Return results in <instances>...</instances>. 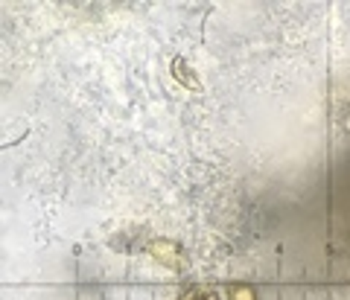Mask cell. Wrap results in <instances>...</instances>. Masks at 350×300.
I'll list each match as a JSON object with an SVG mask.
<instances>
[{
	"mask_svg": "<svg viewBox=\"0 0 350 300\" xmlns=\"http://www.w3.org/2000/svg\"><path fill=\"white\" fill-rule=\"evenodd\" d=\"M228 297H231V300H260L257 288L248 286V283H234L231 288H228Z\"/></svg>",
	"mask_w": 350,
	"mask_h": 300,
	"instance_id": "obj_3",
	"label": "cell"
},
{
	"mask_svg": "<svg viewBox=\"0 0 350 300\" xmlns=\"http://www.w3.org/2000/svg\"><path fill=\"white\" fill-rule=\"evenodd\" d=\"M170 73H172V79L178 82L181 87H187V91H202L199 76H196V70H193L190 64H187V59H184V55H175Z\"/></svg>",
	"mask_w": 350,
	"mask_h": 300,
	"instance_id": "obj_2",
	"label": "cell"
},
{
	"mask_svg": "<svg viewBox=\"0 0 350 300\" xmlns=\"http://www.w3.org/2000/svg\"><path fill=\"white\" fill-rule=\"evenodd\" d=\"M199 300H219V295H216V292H202Z\"/></svg>",
	"mask_w": 350,
	"mask_h": 300,
	"instance_id": "obj_5",
	"label": "cell"
},
{
	"mask_svg": "<svg viewBox=\"0 0 350 300\" xmlns=\"http://www.w3.org/2000/svg\"><path fill=\"white\" fill-rule=\"evenodd\" d=\"M149 257L155 260L158 265H163V269H170V271H184L187 269V254H184V248L178 245V242H172V239H155L149 245Z\"/></svg>",
	"mask_w": 350,
	"mask_h": 300,
	"instance_id": "obj_1",
	"label": "cell"
},
{
	"mask_svg": "<svg viewBox=\"0 0 350 300\" xmlns=\"http://www.w3.org/2000/svg\"><path fill=\"white\" fill-rule=\"evenodd\" d=\"M202 297V292H199V288H190V292H184L178 300H199Z\"/></svg>",
	"mask_w": 350,
	"mask_h": 300,
	"instance_id": "obj_4",
	"label": "cell"
}]
</instances>
